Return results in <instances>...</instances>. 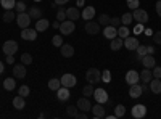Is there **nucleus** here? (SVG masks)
Instances as JSON below:
<instances>
[{
  "mask_svg": "<svg viewBox=\"0 0 161 119\" xmlns=\"http://www.w3.org/2000/svg\"><path fill=\"white\" fill-rule=\"evenodd\" d=\"M86 79L89 84H98V82H102V71L97 68H90L86 73Z\"/></svg>",
  "mask_w": 161,
  "mask_h": 119,
  "instance_id": "1",
  "label": "nucleus"
},
{
  "mask_svg": "<svg viewBox=\"0 0 161 119\" xmlns=\"http://www.w3.org/2000/svg\"><path fill=\"white\" fill-rule=\"evenodd\" d=\"M74 29H76V24H74V21H71V19H64V21H61V24H60V32H61V35H69V34L74 32Z\"/></svg>",
  "mask_w": 161,
  "mask_h": 119,
  "instance_id": "2",
  "label": "nucleus"
},
{
  "mask_svg": "<svg viewBox=\"0 0 161 119\" xmlns=\"http://www.w3.org/2000/svg\"><path fill=\"white\" fill-rule=\"evenodd\" d=\"M16 24L19 26L21 29L29 28V24H31V16H29V13H28V11L18 13V15H16Z\"/></svg>",
  "mask_w": 161,
  "mask_h": 119,
  "instance_id": "3",
  "label": "nucleus"
},
{
  "mask_svg": "<svg viewBox=\"0 0 161 119\" xmlns=\"http://www.w3.org/2000/svg\"><path fill=\"white\" fill-rule=\"evenodd\" d=\"M132 18L140 24H145L147 21H148V13H147L145 10H142V8H136L132 11Z\"/></svg>",
  "mask_w": 161,
  "mask_h": 119,
  "instance_id": "4",
  "label": "nucleus"
},
{
  "mask_svg": "<svg viewBox=\"0 0 161 119\" xmlns=\"http://www.w3.org/2000/svg\"><path fill=\"white\" fill-rule=\"evenodd\" d=\"M145 114H147L145 105H136V106H132L130 116H132L134 119H142V117H145Z\"/></svg>",
  "mask_w": 161,
  "mask_h": 119,
  "instance_id": "5",
  "label": "nucleus"
},
{
  "mask_svg": "<svg viewBox=\"0 0 161 119\" xmlns=\"http://www.w3.org/2000/svg\"><path fill=\"white\" fill-rule=\"evenodd\" d=\"M60 81H61V85L63 87H68V89H73L76 85V82H77L74 74H63Z\"/></svg>",
  "mask_w": 161,
  "mask_h": 119,
  "instance_id": "6",
  "label": "nucleus"
},
{
  "mask_svg": "<svg viewBox=\"0 0 161 119\" xmlns=\"http://www.w3.org/2000/svg\"><path fill=\"white\" fill-rule=\"evenodd\" d=\"M18 51V44L16 41H7L3 44V53L8 57V55H15Z\"/></svg>",
  "mask_w": 161,
  "mask_h": 119,
  "instance_id": "7",
  "label": "nucleus"
},
{
  "mask_svg": "<svg viewBox=\"0 0 161 119\" xmlns=\"http://www.w3.org/2000/svg\"><path fill=\"white\" fill-rule=\"evenodd\" d=\"M86 32L90 34V35L98 34V32H100V24H98V21H93V19L87 21V23H86Z\"/></svg>",
  "mask_w": 161,
  "mask_h": 119,
  "instance_id": "8",
  "label": "nucleus"
},
{
  "mask_svg": "<svg viewBox=\"0 0 161 119\" xmlns=\"http://www.w3.org/2000/svg\"><path fill=\"white\" fill-rule=\"evenodd\" d=\"M80 16H82V19H86V21L93 19V18H95V8H93L92 5H86V7L82 8V13H80Z\"/></svg>",
  "mask_w": 161,
  "mask_h": 119,
  "instance_id": "9",
  "label": "nucleus"
},
{
  "mask_svg": "<svg viewBox=\"0 0 161 119\" xmlns=\"http://www.w3.org/2000/svg\"><path fill=\"white\" fill-rule=\"evenodd\" d=\"M124 47H126L129 51H136V48L139 47V41H137V37L127 35V37L124 39Z\"/></svg>",
  "mask_w": 161,
  "mask_h": 119,
  "instance_id": "10",
  "label": "nucleus"
},
{
  "mask_svg": "<svg viewBox=\"0 0 161 119\" xmlns=\"http://www.w3.org/2000/svg\"><path fill=\"white\" fill-rule=\"evenodd\" d=\"M93 98H95L97 103H106L108 101V94H106L105 89H95V92H93Z\"/></svg>",
  "mask_w": 161,
  "mask_h": 119,
  "instance_id": "11",
  "label": "nucleus"
},
{
  "mask_svg": "<svg viewBox=\"0 0 161 119\" xmlns=\"http://www.w3.org/2000/svg\"><path fill=\"white\" fill-rule=\"evenodd\" d=\"M37 31L36 29H31V28H24L21 31V39H24V41H36L37 39Z\"/></svg>",
  "mask_w": 161,
  "mask_h": 119,
  "instance_id": "12",
  "label": "nucleus"
},
{
  "mask_svg": "<svg viewBox=\"0 0 161 119\" xmlns=\"http://www.w3.org/2000/svg\"><path fill=\"white\" fill-rule=\"evenodd\" d=\"M92 116L95 117V119H102L105 117V108H103V103H95L92 106Z\"/></svg>",
  "mask_w": 161,
  "mask_h": 119,
  "instance_id": "13",
  "label": "nucleus"
},
{
  "mask_svg": "<svg viewBox=\"0 0 161 119\" xmlns=\"http://www.w3.org/2000/svg\"><path fill=\"white\" fill-rule=\"evenodd\" d=\"M126 82H127L129 85H132V84H139V82H140V76H139V73H137V71H134V69L127 71V73H126Z\"/></svg>",
  "mask_w": 161,
  "mask_h": 119,
  "instance_id": "14",
  "label": "nucleus"
},
{
  "mask_svg": "<svg viewBox=\"0 0 161 119\" xmlns=\"http://www.w3.org/2000/svg\"><path fill=\"white\" fill-rule=\"evenodd\" d=\"M76 106L79 108V111H90L92 110V103L89 101V98L87 97H84V98H79L77 100V103H76Z\"/></svg>",
  "mask_w": 161,
  "mask_h": 119,
  "instance_id": "15",
  "label": "nucleus"
},
{
  "mask_svg": "<svg viewBox=\"0 0 161 119\" xmlns=\"http://www.w3.org/2000/svg\"><path fill=\"white\" fill-rule=\"evenodd\" d=\"M143 95V90H142V85L140 84H132L130 89H129V97L130 98H139Z\"/></svg>",
  "mask_w": 161,
  "mask_h": 119,
  "instance_id": "16",
  "label": "nucleus"
},
{
  "mask_svg": "<svg viewBox=\"0 0 161 119\" xmlns=\"http://www.w3.org/2000/svg\"><path fill=\"white\" fill-rule=\"evenodd\" d=\"M60 51H61V57H64V58L74 57V47L69 45V44H63V45L60 47Z\"/></svg>",
  "mask_w": 161,
  "mask_h": 119,
  "instance_id": "17",
  "label": "nucleus"
},
{
  "mask_svg": "<svg viewBox=\"0 0 161 119\" xmlns=\"http://www.w3.org/2000/svg\"><path fill=\"white\" fill-rule=\"evenodd\" d=\"M13 76L16 79H24L26 77V64H23V63L16 64L15 68H13Z\"/></svg>",
  "mask_w": 161,
  "mask_h": 119,
  "instance_id": "18",
  "label": "nucleus"
},
{
  "mask_svg": "<svg viewBox=\"0 0 161 119\" xmlns=\"http://www.w3.org/2000/svg\"><path fill=\"white\" fill-rule=\"evenodd\" d=\"M103 35H105V39H114L116 35H118V28H114V26H111V24H108V26H105V29H103Z\"/></svg>",
  "mask_w": 161,
  "mask_h": 119,
  "instance_id": "19",
  "label": "nucleus"
},
{
  "mask_svg": "<svg viewBox=\"0 0 161 119\" xmlns=\"http://www.w3.org/2000/svg\"><path fill=\"white\" fill-rule=\"evenodd\" d=\"M48 26H50V21L45 19V18H40L36 21V31L37 32H45L48 29Z\"/></svg>",
  "mask_w": 161,
  "mask_h": 119,
  "instance_id": "20",
  "label": "nucleus"
},
{
  "mask_svg": "<svg viewBox=\"0 0 161 119\" xmlns=\"http://www.w3.org/2000/svg\"><path fill=\"white\" fill-rule=\"evenodd\" d=\"M142 64H143V68H155L156 66V60H155V57L153 55H145V57H142Z\"/></svg>",
  "mask_w": 161,
  "mask_h": 119,
  "instance_id": "21",
  "label": "nucleus"
},
{
  "mask_svg": "<svg viewBox=\"0 0 161 119\" xmlns=\"http://www.w3.org/2000/svg\"><path fill=\"white\" fill-rule=\"evenodd\" d=\"M57 97H58V100L60 101H66L69 97H71V94H69V89L68 87H60L58 90H57Z\"/></svg>",
  "mask_w": 161,
  "mask_h": 119,
  "instance_id": "22",
  "label": "nucleus"
},
{
  "mask_svg": "<svg viewBox=\"0 0 161 119\" xmlns=\"http://www.w3.org/2000/svg\"><path fill=\"white\" fill-rule=\"evenodd\" d=\"M66 18H68V19H71V21H76V19H79V18H80V13H79L77 7H69L68 10H66Z\"/></svg>",
  "mask_w": 161,
  "mask_h": 119,
  "instance_id": "23",
  "label": "nucleus"
},
{
  "mask_svg": "<svg viewBox=\"0 0 161 119\" xmlns=\"http://www.w3.org/2000/svg\"><path fill=\"white\" fill-rule=\"evenodd\" d=\"M121 47H124V39H123V37H119V35H116L114 39H111V44H110V48H111L113 51L119 50Z\"/></svg>",
  "mask_w": 161,
  "mask_h": 119,
  "instance_id": "24",
  "label": "nucleus"
},
{
  "mask_svg": "<svg viewBox=\"0 0 161 119\" xmlns=\"http://www.w3.org/2000/svg\"><path fill=\"white\" fill-rule=\"evenodd\" d=\"M29 16H31V19H40L42 18V10H40L37 5H32V7H29Z\"/></svg>",
  "mask_w": 161,
  "mask_h": 119,
  "instance_id": "25",
  "label": "nucleus"
},
{
  "mask_svg": "<svg viewBox=\"0 0 161 119\" xmlns=\"http://www.w3.org/2000/svg\"><path fill=\"white\" fill-rule=\"evenodd\" d=\"M139 76H140V82H145V84H147V82H150L152 79H153V73H152L150 68H145Z\"/></svg>",
  "mask_w": 161,
  "mask_h": 119,
  "instance_id": "26",
  "label": "nucleus"
},
{
  "mask_svg": "<svg viewBox=\"0 0 161 119\" xmlns=\"http://www.w3.org/2000/svg\"><path fill=\"white\" fill-rule=\"evenodd\" d=\"M150 90L153 94H161V79H152L150 81Z\"/></svg>",
  "mask_w": 161,
  "mask_h": 119,
  "instance_id": "27",
  "label": "nucleus"
},
{
  "mask_svg": "<svg viewBox=\"0 0 161 119\" xmlns=\"http://www.w3.org/2000/svg\"><path fill=\"white\" fill-rule=\"evenodd\" d=\"M13 106H15L16 110H23V108L26 106V101H24V97L18 95V97H15V98H13Z\"/></svg>",
  "mask_w": 161,
  "mask_h": 119,
  "instance_id": "28",
  "label": "nucleus"
},
{
  "mask_svg": "<svg viewBox=\"0 0 161 119\" xmlns=\"http://www.w3.org/2000/svg\"><path fill=\"white\" fill-rule=\"evenodd\" d=\"M60 87H61V81H60V79L52 77L50 81H48V89H50V90H55V92H57Z\"/></svg>",
  "mask_w": 161,
  "mask_h": 119,
  "instance_id": "29",
  "label": "nucleus"
},
{
  "mask_svg": "<svg viewBox=\"0 0 161 119\" xmlns=\"http://www.w3.org/2000/svg\"><path fill=\"white\" fill-rule=\"evenodd\" d=\"M3 87H5V90H13L16 87V81L13 77H7L3 81Z\"/></svg>",
  "mask_w": 161,
  "mask_h": 119,
  "instance_id": "30",
  "label": "nucleus"
},
{
  "mask_svg": "<svg viewBox=\"0 0 161 119\" xmlns=\"http://www.w3.org/2000/svg\"><path fill=\"white\" fill-rule=\"evenodd\" d=\"M0 5H2L5 10H13L16 7V2L15 0H0Z\"/></svg>",
  "mask_w": 161,
  "mask_h": 119,
  "instance_id": "31",
  "label": "nucleus"
},
{
  "mask_svg": "<svg viewBox=\"0 0 161 119\" xmlns=\"http://www.w3.org/2000/svg\"><path fill=\"white\" fill-rule=\"evenodd\" d=\"M15 18H16L15 11H13V10H5V13H3V21L5 23H11Z\"/></svg>",
  "mask_w": 161,
  "mask_h": 119,
  "instance_id": "32",
  "label": "nucleus"
},
{
  "mask_svg": "<svg viewBox=\"0 0 161 119\" xmlns=\"http://www.w3.org/2000/svg\"><path fill=\"white\" fill-rule=\"evenodd\" d=\"M118 35L119 37H123V39H126L127 35H130V31H129V28L127 26H119V29H118Z\"/></svg>",
  "mask_w": 161,
  "mask_h": 119,
  "instance_id": "33",
  "label": "nucleus"
},
{
  "mask_svg": "<svg viewBox=\"0 0 161 119\" xmlns=\"http://www.w3.org/2000/svg\"><path fill=\"white\" fill-rule=\"evenodd\" d=\"M136 53H137V60L140 61V60H142V57H145V55H147V47H145V45H142V44H139V47L136 48Z\"/></svg>",
  "mask_w": 161,
  "mask_h": 119,
  "instance_id": "34",
  "label": "nucleus"
},
{
  "mask_svg": "<svg viewBox=\"0 0 161 119\" xmlns=\"http://www.w3.org/2000/svg\"><path fill=\"white\" fill-rule=\"evenodd\" d=\"M93 92H95V89H93V84H87L84 89H82V94L89 98V97H93Z\"/></svg>",
  "mask_w": 161,
  "mask_h": 119,
  "instance_id": "35",
  "label": "nucleus"
},
{
  "mask_svg": "<svg viewBox=\"0 0 161 119\" xmlns=\"http://www.w3.org/2000/svg\"><path fill=\"white\" fill-rule=\"evenodd\" d=\"M57 19L61 23V21H64V19H68L66 18V10L63 8V5H58V13H57Z\"/></svg>",
  "mask_w": 161,
  "mask_h": 119,
  "instance_id": "36",
  "label": "nucleus"
},
{
  "mask_svg": "<svg viewBox=\"0 0 161 119\" xmlns=\"http://www.w3.org/2000/svg\"><path fill=\"white\" fill-rule=\"evenodd\" d=\"M110 19H111V16H108L106 13H102V15L98 16V24H102V26H108V24H110Z\"/></svg>",
  "mask_w": 161,
  "mask_h": 119,
  "instance_id": "37",
  "label": "nucleus"
},
{
  "mask_svg": "<svg viewBox=\"0 0 161 119\" xmlns=\"http://www.w3.org/2000/svg\"><path fill=\"white\" fill-rule=\"evenodd\" d=\"M132 13H124L123 16H121V24H124V26H127V24H130L132 23Z\"/></svg>",
  "mask_w": 161,
  "mask_h": 119,
  "instance_id": "38",
  "label": "nucleus"
},
{
  "mask_svg": "<svg viewBox=\"0 0 161 119\" xmlns=\"http://www.w3.org/2000/svg\"><path fill=\"white\" fill-rule=\"evenodd\" d=\"M66 114H68L69 117H77L79 108L77 106H68V108H66Z\"/></svg>",
  "mask_w": 161,
  "mask_h": 119,
  "instance_id": "39",
  "label": "nucleus"
},
{
  "mask_svg": "<svg viewBox=\"0 0 161 119\" xmlns=\"http://www.w3.org/2000/svg\"><path fill=\"white\" fill-rule=\"evenodd\" d=\"M126 114V108L123 106V105H118V106H114V116L116 117H123Z\"/></svg>",
  "mask_w": 161,
  "mask_h": 119,
  "instance_id": "40",
  "label": "nucleus"
},
{
  "mask_svg": "<svg viewBox=\"0 0 161 119\" xmlns=\"http://www.w3.org/2000/svg\"><path fill=\"white\" fill-rule=\"evenodd\" d=\"M29 94H31V90H29V87L28 85H21L19 89H18V95H21V97H29Z\"/></svg>",
  "mask_w": 161,
  "mask_h": 119,
  "instance_id": "41",
  "label": "nucleus"
},
{
  "mask_svg": "<svg viewBox=\"0 0 161 119\" xmlns=\"http://www.w3.org/2000/svg\"><path fill=\"white\" fill-rule=\"evenodd\" d=\"M102 82H105V84H110L111 82V73L108 69H105L102 73Z\"/></svg>",
  "mask_w": 161,
  "mask_h": 119,
  "instance_id": "42",
  "label": "nucleus"
},
{
  "mask_svg": "<svg viewBox=\"0 0 161 119\" xmlns=\"http://www.w3.org/2000/svg\"><path fill=\"white\" fill-rule=\"evenodd\" d=\"M21 63L26 64V66L31 64V63H32V55H31V53H23V57H21Z\"/></svg>",
  "mask_w": 161,
  "mask_h": 119,
  "instance_id": "43",
  "label": "nucleus"
},
{
  "mask_svg": "<svg viewBox=\"0 0 161 119\" xmlns=\"http://www.w3.org/2000/svg\"><path fill=\"white\" fill-rule=\"evenodd\" d=\"M26 8H28L26 2H23V0H18V2H16V13H23V11H26Z\"/></svg>",
  "mask_w": 161,
  "mask_h": 119,
  "instance_id": "44",
  "label": "nucleus"
},
{
  "mask_svg": "<svg viewBox=\"0 0 161 119\" xmlns=\"http://www.w3.org/2000/svg\"><path fill=\"white\" fill-rule=\"evenodd\" d=\"M52 44L55 45V47H61L63 45V35H53Z\"/></svg>",
  "mask_w": 161,
  "mask_h": 119,
  "instance_id": "45",
  "label": "nucleus"
},
{
  "mask_svg": "<svg viewBox=\"0 0 161 119\" xmlns=\"http://www.w3.org/2000/svg\"><path fill=\"white\" fill-rule=\"evenodd\" d=\"M153 44H156V45H161V31H156V32H153Z\"/></svg>",
  "mask_w": 161,
  "mask_h": 119,
  "instance_id": "46",
  "label": "nucleus"
},
{
  "mask_svg": "<svg viewBox=\"0 0 161 119\" xmlns=\"http://www.w3.org/2000/svg\"><path fill=\"white\" fill-rule=\"evenodd\" d=\"M127 2V7L130 8V10H136V8H139V0H126Z\"/></svg>",
  "mask_w": 161,
  "mask_h": 119,
  "instance_id": "47",
  "label": "nucleus"
},
{
  "mask_svg": "<svg viewBox=\"0 0 161 119\" xmlns=\"http://www.w3.org/2000/svg\"><path fill=\"white\" fill-rule=\"evenodd\" d=\"M152 73H153V77H155V79H161V68H159V66H155V68H152Z\"/></svg>",
  "mask_w": 161,
  "mask_h": 119,
  "instance_id": "48",
  "label": "nucleus"
},
{
  "mask_svg": "<svg viewBox=\"0 0 161 119\" xmlns=\"http://www.w3.org/2000/svg\"><path fill=\"white\" fill-rule=\"evenodd\" d=\"M110 24H111V26H114V28H119V24H121V18H119V16H113V18L110 19Z\"/></svg>",
  "mask_w": 161,
  "mask_h": 119,
  "instance_id": "49",
  "label": "nucleus"
},
{
  "mask_svg": "<svg viewBox=\"0 0 161 119\" xmlns=\"http://www.w3.org/2000/svg\"><path fill=\"white\" fill-rule=\"evenodd\" d=\"M145 29H143V24H140V23H137V26L134 28V34L136 35H139V34H142Z\"/></svg>",
  "mask_w": 161,
  "mask_h": 119,
  "instance_id": "50",
  "label": "nucleus"
},
{
  "mask_svg": "<svg viewBox=\"0 0 161 119\" xmlns=\"http://www.w3.org/2000/svg\"><path fill=\"white\" fill-rule=\"evenodd\" d=\"M155 53V45H147V55H153Z\"/></svg>",
  "mask_w": 161,
  "mask_h": 119,
  "instance_id": "51",
  "label": "nucleus"
},
{
  "mask_svg": "<svg viewBox=\"0 0 161 119\" xmlns=\"http://www.w3.org/2000/svg\"><path fill=\"white\" fill-rule=\"evenodd\" d=\"M7 64H15V57L8 55V57H7Z\"/></svg>",
  "mask_w": 161,
  "mask_h": 119,
  "instance_id": "52",
  "label": "nucleus"
},
{
  "mask_svg": "<svg viewBox=\"0 0 161 119\" xmlns=\"http://www.w3.org/2000/svg\"><path fill=\"white\" fill-rule=\"evenodd\" d=\"M68 2H69V0H53V3H55V5H66Z\"/></svg>",
  "mask_w": 161,
  "mask_h": 119,
  "instance_id": "53",
  "label": "nucleus"
},
{
  "mask_svg": "<svg viewBox=\"0 0 161 119\" xmlns=\"http://www.w3.org/2000/svg\"><path fill=\"white\" fill-rule=\"evenodd\" d=\"M77 117H79V119H87V117H89V114H87L86 111H80V113L77 114Z\"/></svg>",
  "mask_w": 161,
  "mask_h": 119,
  "instance_id": "54",
  "label": "nucleus"
},
{
  "mask_svg": "<svg viewBox=\"0 0 161 119\" xmlns=\"http://www.w3.org/2000/svg\"><path fill=\"white\" fill-rule=\"evenodd\" d=\"M156 13H158V16H161V0L156 2Z\"/></svg>",
  "mask_w": 161,
  "mask_h": 119,
  "instance_id": "55",
  "label": "nucleus"
},
{
  "mask_svg": "<svg viewBox=\"0 0 161 119\" xmlns=\"http://www.w3.org/2000/svg\"><path fill=\"white\" fill-rule=\"evenodd\" d=\"M60 24H61V23H60L58 19H55V21L52 23V26H53V29H60Z\"/></svg>",
  "mask_w": 161,
  "mask_h": 119,
  "instance_id": "56",
  "label": "nucleus"
},
{
  "mask_svg": "<svg viewBox=\"0 0 161 119\" xmlns=\"http://www.w3.org/2000/svg\"><path fill=\"white\" fill-rule=\"evenodd\" d=\"M76 3H77V7H84L86 0H76Z\"/></svg>",
  "mask_w": 161,
  "mask_h": 119,
  "instance_id": "57",
  "label": "nucleus"
},
{
  "mask_svg": "<svg viewBox=\"0 0 161 119\" xmlns=\"http://www.w3.org/2000/svg\"><path fill=\"white\" fill-rule=\"evenodd\" d=\"M145 34L147 35H153V29H145Z\"/></svg>",
  "mask_w": 161,
  "mask_h": 119,
  "instance_id": "58",
  "label": "nucleus"
},
{
  "mask_svg": "<svg viewBox=\"0 0 161 119\" xmlns=\"http://www.w3.org/2000/svg\"><path fill=\"white\" fill-rule=\"evenodd\" d=\"M3 71H5V66H3V63H2V61H0V74H2Z\"/></svg>",
  "mask_w": 161,
  "mask_h": 119,
  "instance_id": "59",
  "label": "nucleus"
},
{
  "mask_svg": "<svg viewBox=\"0 0 161 119\" xmlns=\"http://www.w3.org/2000/svg\"><path fill=\"white\" fill-rule=\"evenodd\" d=\"M34 2H40V0H34Z\"/></svg>",
  "mask_w": 161,
  "mask_h": 119,
  "instance_id": "60",
  "label": "nucleus"
},
{
  "mask_svg": "<svg viewBox=\"0 0 161 119\" xmlns=\"http://www.w3.org/2000/svg\"><path fill=\"white\" fill-rule=\"evenodd\" d=\"M23 2H26V0H23Z\"/></svg>",
  "mask_w": 161,
  "mask_h": 119,
  "instance_id": "61",
  "label": "nucleus"
}]
</instances>
